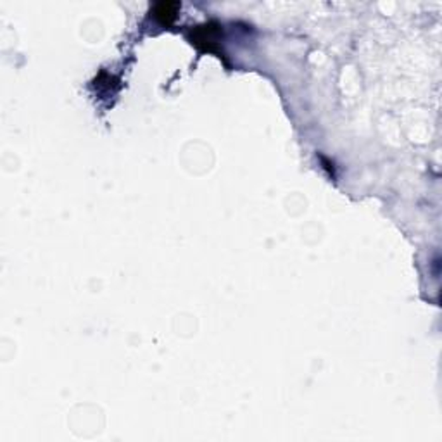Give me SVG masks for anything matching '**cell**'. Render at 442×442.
<instances>
[{"label":"cell","mask_w":442,"mask_h":442,"mask_svg":"<svg viewBox=\"0 0 442 442\" xmlns=\"http://www.w3.org/2000/svg\"><path fill=\"white\" fill-rule=\"evenodd\" d=\"M174 9H176V4H171V2H162L156 7V16L162 17V23L168 21V17H173L174 16Z\"/></svg>","instance_id":"obj_1"}]
</instances>
